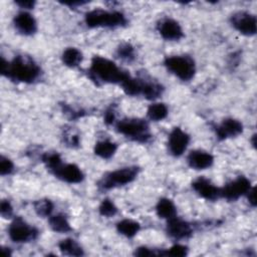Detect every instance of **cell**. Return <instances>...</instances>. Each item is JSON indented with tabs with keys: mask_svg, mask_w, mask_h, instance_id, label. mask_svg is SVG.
<instances>
[{
	"mask_svg": "<svg viewBox=\"0 0 257 257\" xmlns=\"http://www.w3.org/2000/svg\"><path fill=\"white\" fill-rule=\"evenodd\" d=\"M1 73L15 81L32 82L40 74L39 66L26 55H17L12 61L1 59Z\"/></svg>",
	"mask_w": 257,
	"mask_h": 257,
	"instance_id": "obj_1",
	"label": "cell"
},
{
	"mask_svg": "<svg viewBox=\"0 0 257 257\" xmlns=\"http://www.w3.org/2000/svg\"><path fill=\"white\" fill-rule=\"evenodd\" d=\"M89 74L96 81L120 84L127 73L119 69L111 60L101 56H94L89 67Z\"/></svg>",
	"mask_w": 257,
	"mask_h": 257,
	"instance_id": "obj_2",
	"label": "cell"
},
{
	"mask_svg": "<svg viewBox=\"0 0 257 257\" xmlns=\"http://www.w3.org/2000/svg\"><path fill=\"white\" fill-rule=\"evenodd\" d=\"M85 23L88 27H118L126 23L124 15L118 11L96 9L85 14Z\"/></svg>",
	"mask_w": 257,
	"mask_h": 257,
	"instance_id": "obj_3",
	"label": "cell"
},
{
	"mask_svg": "<svg viewBox=\"0 0 257 257\" xmlns=\"http://www.w3.org/2000/svg\"><path fill=\"white\" fill-rule=\"evenodd\" d=\"M116 130L121 135L140 143H146L151 138L148 122L141 118H124L116 123Z\"/></svg>",
	"mask_w": 257,
	"mask_h": 257,
	"instance_id": "obj_4",
	"label": "cell"
},
{
	"mask_svg": "<svg viewBox=\"0 0 257 257\" xmlns=\"http://www.w3.org/2000/svg\"><path fill=\"white\" fill-rule=\"evenodd\" d=\"M165 65L169 71L182 80H190L195 74V62L187 55H174L165 59Z\"/></svg>",
	"mask_w": 257,
	"mask_h": 257,
	"instance_id": "obj_5",
	"label": "cell"
},
{
	"mask_svg": "<svg viewBox=\"0 0 257 257\" xmlns=\"http://www.w3.org/2000/svg\"><path fill=\"white\" fill-rule=\"evenodd\" d=\"M138 172L139 169L137 167H126L115 170L103 176V178L98 182V186L103 190L124 186L136 179Z\"/></svg>",
	"mask_w": 257,
	"mask_h": 257,
	"instance_id": "obj_6",
	"label": "cell"
},
{
	"mask_svg": "<svg viewBox=\"0 0 257 257\" xmlns=\"http://www.w3.org/2000/svg\"><path fill=\"white\" fill-rule=\"evenodd\" d=\"M8 234L12 241L24 243L36 238L38 232L35 228L29 226L23 219L16 218L8 228Z\"/></svg>",
	"mask_w": 257,
	"mask_h": 257,
	"instance_id": "obj_7",
	"label": "cell"
},
{
	"mask_svg": "<svg viewBox=\"0 0 257 257\" xmlns=\"http://www.w3.org/2000/svg\"><path fill=\"white\" fill-rule=\"evenodd\" d=\"M251 188L250 181L243 176H240L232 182L225 185L224 188L220 189V196L224 197L229 201H234L245 195Z\"/></svg>",
	"mask_w": 257,
	"mask_h": 257,
	"instance_id": "obj_8",
	"label": "cell"
},
{
	"mask_svg": "<svg viewBox=\"0 0 257 257\" xmlns=\"http://www.w3.org/2000/svg\"><path fill=\"white\" fill-rule=\"evenodd\" d=\"M231 24L240 33L251 36L256 33V17L248 12L240 11L231 16Z\"/></svg>",
	"mask_w": 257,
	"mask_h": 257,
	"instance_id": "obj_9",
	"label": "cell"
},
{
	"mask_svg": "<svg viewBox=\"0 0 257 257\" xmlns=\"http://www.w3.org/2000/svg\"><path fill=\"white\" fill-rule=\"evenodd\" d=\"M55 177L58 179L69 183V184H76L80 183L83 180V173L81 170L74 164H60L55 169L51 171Z\"/></svg>",
	"mask_w": 257,
	"mask_h": 257,
	"instance_id": "obj_10",
	"label": "cell"
},
{
	"mask_svg": "<svg viewBox=\"0 0 257 257\" xmlns=\"http://www.w3.org/2000/svg\"><path fill=\"white\" fill-rule=\"evenodd\" d=\"M189 142L190 137L188 136V134H186L180 127H175L169 136L168 148L170 153L175 157L183 155L189 145Z\"/></svg>",
	"mask_w": 257,
	"mask_h": 257,
	"instance_id": "obj_11",
	"label": "cell"
},
{
	"mask_svg": "<svg viewBox=\"0 0 257 257\" xmlns=\"http://www.w3.org/2000/svg\"><path fill=\"white\" fill-rule=\"evenodd\" d=\"M161 36L166 40H179L183 37V30L180 24L171 18H165L158 24Z\"/></svg>",
	"mask_w": 257,
	"mask_h": 257,
	"instance_id": "obj_12",
	"label": "cell"
},
{
	"mask_svg": "<svg viewBox=\"0 0 257 257\" xmlns=\"http://www.w3.org/2000/svg\"><path fill=\"white\" fill-rule=\"evenodd\" d=\"M195 192L206 200H216L220 197V189L206 178H199L192 184Z\"/></svg>",
	"mask_w": 257,
	"mask_h": 257,
	"instance_id": "obj_13",
	"label": "cell"
},
{
	"mask_svg": "<svg viewBox=\"0 0 257 257\" xmlns=\"http://www.w3.org/2000/svg\"><path fill=\"white\" fill-rule=\"evenodd\" d=\"M242 132L243 124L235 118H226L216 127V135L219 140L237 137Z\"/></svg>",
	"mask_w": 257,
	"mask_h": 257,
	"instance_id": "obj_14",
	"label": "cell"
},
{
	"mask_svg": "<svg viewBox=\"0 0 257 257\" xmlns=\"http://www.w3.org/2000/svg\"><path fill=\"white\" fill-rule=\"evenodd\" d=\"M167 232L175 239H184L192 234V227L186 221L175 216L168 220Z\"/></svg>",
	"mask_w": 257,
	"mask_h": 257,
	"instance_id": "obj_15",
	"label": "cell"
},
{
	"mask_svg": "<svg viewBox=\"0 0 257 257\" xmlns=\"http://www.w3.org/2000/svg\"><path fill=\"white\" fill-rule=\"evenodd\" d=\"M14 26L18 32L23 35H31L35 33L37 24L34 17L28 12H20L14 17Z\"/></svg>",
	"mask_w": 257,
	"mask_h": 257,
	"instance_id": "obj_16",
	"label": "cell"
},
{
	"mask_svg": "<svg viewBox=\"0 0 257 257\" xmlns=\"http://www.w3.org/2000/svg\"><path fill=\"white\" fill-rule=\"evenodd\" d=\"M214 158L211 154L204 151H193L188 156V164L195 170H205L213 165Z\"/></svg>",
	"mask_w": 257,
	"mask_h": 257,
	"instance_id": "obj_17",
	"label": "cell"
},
{
	"mask_svg": "<svg viewBox=\"0 0 257 257\" xmlns=\"http://www.w3.org/2000/svg\"><path fill=\"white\" fill-rule=\"evenodd\" d=\"M157 214L164 219H171L176 216V207L174 203L168 198H162L159 200L157 207Z\"/></svg>",
	"mask_w": 257,
	"mask_h": 257,
	"instance_id": "obj_18",
	"label": "cell"
},
{
	"mask_svg": "<svg viewBox=\"0 0 257 257\" xmlns=\"http://www.w3.org/2000/svg\"><path fill=\"white\" fill-rule=\"evenodd\" d=\"M116 151V145L110 141H100L95 144L94 154L102 159L111 158Z\"/></svg>",
	"mask_w": 257,
	"mask_h": 257,
	"instance_id": "obj_19",
	"label": "cell"
},
{
	"mask_svg": "<svg viewBox=\"0 0 257 257\" xmlns=\"http://www.w3.org/2000/svg\"><path fill=\"white\" fill-rule=\"evenodd\" d=\"M163 86L154 81H145L143 80L142 83V93L148 99H155L159 97L163 93Z\"/></svg>",
	"mask_w": 257,
	"mask_h": 257,
	"instance_id": "obj_20",
	"label": "cell"
},
{
	"mask_svg": "<svg viewBox=\"0 0 257 257\" xmlns=\"http://www.w3.org/2000/svg\"><path fill=\"white\" fill-rule=\"evenodd\" d=\"M48 223H49L50 228L55 232L66 233V232L71 230V227H70V224H69L68 220L66 219L65 216H63L61 214L50 216L49 220H48Z\"/></svg>",
	"mask_w": 257,
	"mask_h": 257,
	"instance_id": "obj_21",
	"label": "cell"
},
{
	"mask_svg": "<svg viewBox=\"0 0 257 257\" xmlns=\"http://www.w3.org/2000/svg\"><path fill=\"white\" fill-rule=\"evenodd\" d=\"M140 224L136 221H133V220H128V219H124V220H121L120 222L117 223L116 225V229L117 231L127 237V238H132L134 237L139 231H140Z\"/></svg>",
	"mask_w": 257,
	"mask_h": 257,
	"instance_id": "obj_22",
	"label": "cell"
},
{
	"mask_svg": "<svg viewBox=\"0 0 257 257\" xmlns=\"http://www.w3.org/2000/svg\"><path fill=\"white\" fill-rule=\"evenodd\" d=\"M82 60V53L74 47H69L65 49L62 53V61L66 66L75 67Z\"/></svg>",
	"mask_w": 257,
	"mask_h": 257,
	"instance_id": "obj_23",
	"label": "cell"
},
{
	"mask_svg": "<svg viewBox=\"0 0 257 257\" xmlns=\"http://www.w3.org/2000/svg\"><path fill=\"white\" fill-rule=\"evenodd\" d=\"M59 249L62 253L70 256H81L83 250L73 239H64L59 244Z\"/></svg>",
	"mask_w": 257,
	"mask_h": 257,
	"instance_id": "obj_24",
	"label": "cell"
},
{
	"mask_svg": "<svg viewBox=\"0 0 257 257\" xmlns=\"http://www.w3.org/2000/svg\"><path fill=\"white\" fill-rule=\"evenodd\" d=\"M168 114V107L166 104L157 102L153 103L148 108V116L151 120H162L164 119Z\"/></svg>",
	"mask_w": 257,
	"mask_h": 257,
	"instance_id": "obj_25",
	"label": "cell"
},
{
	"mask_svg": "<svg viewBox=\"0 0 257 257\" xmlns=\"http://www.w3.org/2000/svg\"><path fill=\"white\" fill-rule=\"evenodd\" d=\"M34 210L37 215L41 217H47L50 216L53 210V204L48 199H41L34 203Z\"/></svg>",
	"mask_w": 257,
	"mask_h": 257,
	"instance_id": "obj_26",
	"label": "cell"
},
{
	"mask_svg": "<svg viewBox=\"0 0 257 257\" xmlns=\"http://www.w3.org/2000/svg\"><path fill=\"white\" fill-rule=\"evenodd\" d=\"M99 214L104 217H112L116 214L117 208L113 204V202L109 199H104L99 205Z\"/></svg>",
	"mask_w": 257,
	"mask_h": 257,
	"instance_id": "obj_27",
	"label": "cell"
},
{
	"mask_svg": "<svg viewBox=\"0 0 257 257\" xmlns=\"http://www.w3.org/2000/svg\"><path fill=\"white\" fill-rule=\"evenodd\" d=\"M117 55L126 61H132L135 58V49L128 43H122L117 48Z\"/></svg>",
	"mask_w": 257,
	"mask_h": 257,
	"instance_id": "obj_28",
	"label": "cell"
},
{
	"mask_svg": "<svg viewBox=\"0 0 257 257\" xmlns=\"http://www.w3.org/2000/svg\"><path fill=\"white\" fill-rule=\"evenodd\" d=\"M188 248L181 244H176L172 246L170 249H168L167 252H164L163 255H169V256H175V257H182L187 255Z\"/></svg>",
	"mask_w": 257,
	"mask_h": 257,
	"instance_id": "obj_29",
	"label": "cell"
},
{
	"mask_svg": "<svg viewBox=\"0 0 257 257\" xmlns=\"http://www.w3.org/2000/svg\"><path fill=\"white\" fill-rule=\"evenodd\" d=\"M12 171H13V163L8 158H5L4 156H2L0 159V174L2 176H6L11 174Z\"/></svg>",
	"mask_w": 257,
	"mask_h": 257,
	"instance_id": "obj_30",
	"label": "cell"
},
{
	"mask_svg": "<svg viewBox=\"0 0 257 257\" xmlns=\"http://www.w3.org/2000/svg\"><path fill=\"white\" fill-rule=\"evenodd\" d=\"M0 212H1L2 217H4V218H9V217L12 215L13 209H12V206H11V204H10L9 201L3 200V201L1 202Z\"/></svg>",
	"mask_w": 257,
	"mask_h": 257,
	"instance_id": "obj_31",
	"label": "cell"
},
{
	"mask_svg": "<svg viewBox=\"0 0 257 257\" xmlns=\"http://www.w3.org/2000/svg\"><path fill=\"white\" fill-rule=\"evenodd\" d=\"M136 255H138V256H152V255H156V253L153 250H151L147 247H140L136 250Z\"/></svg>",
	"mask_w": 257,
	"mask_h": 257,
	"instance_id": "obj_32",
	"label": "cell"
},
{
	"mask_svg": "<svg viewBox=\"0 0 257 257\" xmlns=\"http://www.w3.org/2000/svg\"><path fill=\"white\" fill-rule=\"evenodd\" d=\"M114 109L112 107L108 108L104 114V121L107 123V124H110L114 121Z\"/></svg>",
	"mask_w": 257,
	"mask_h": 257,
	"instance_id": "obj_33",
	"label": "cell"
},
{
	"mask_svg": "<svg viewBox=\"0 0 257 257\" xmlns=\"http://www.w3.org/2000/svg\"><path fill=\"white\" fill-rule=\"evenodd\" d=\"M16 4L18 6H20L21 8L31 9V8L34 7L35 2L34 1H30V0H20V1H16Z\"/></svg>",
	"mask_w": 257,
	"mask_h": 257,
	"instance_id": "obj_34",
	"label": "cell"
},
{
	"mask_svg": "<svg viewBox=\"0 0 257 257\" xmlns=\"http://www.w3.org/2000/svg\"><path fill=\"white\" fill-rule=\"evenodd\" d=\"M246 195H247V198H248V201H249V203L253 206V207H255L256 206V198H255V188L253 187V188H250L249 189V191L246 193Z\"/></svg>",
	"mask_w": 257,
	"mask_h": 257,
	"instance_id": "obj_35",
	"label": "cell"
},
{
	"mask_svg": "<svg viewBox=\"0 0 257 257\" xmlns=\"http://www.w3.org/2000/svg\"><path fill=\"white\" fill-rule=\"evenodd\" d=\"M85 2H82V1H69V2H63V4H65V5H69V6H72V7H74V6H76V5H81V4H84Z\"/></svg>",
	"mask_w": 257,
	"mask_h": 257,
	"instance_id": "obj_36",
	"label": "cell"
}]
</instances>
